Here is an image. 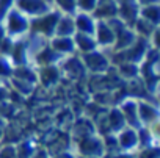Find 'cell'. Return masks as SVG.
<instances>
[{"instance_id":"17","label":"cell","mask_w":160,"mask_h":158,"mask_svg":"<svg viewBox=\"0 0 160 158\" xmlns=\"http://www.w3.org/2000/svg\"><path fill=\"white\" fill-rule=\"evenodd\" d=\"M140 17L144 19L146 22L152 24V25H158V19H160V11H158V3H151V5H144L140 7Z\"/></svg>"},{"instance_id":"14","label":"cell","mask_w":160,"mask_h":158,"mask_svg":"<svg viewBox=\"0 0 160 158\" xmlns=\"http://www.w3.org/2000/svg\"><path fill=\"white\" fill-rule=\"evenodd\" d=\"M137 107H138V117H140V121H143L146 124H151L152 121L157 119L158 111H157V108L151 102L137 100Z\"/></svg>"},{"instance_id":"16","label":"cell","mask_w":160,"mask_h":158,"mask_svg":"<svg viewBox=\"0 0 160 158\" xmlns=\"http://www.w3.org/2000/svg\"><path fill=\"white\" fill-rule=\"evenodd\" d=\"M11 77L14 78H19V80H24V82H28V83H33L36 85L38 83V72H35L30 66L24 64V66H16L13 69V74Z\"/></svg>"},{"instance_id":"2","label":"cell","mask_w":160,"mask_h":158,"mask_svg":"<svg viewBox=\"0 0 160 158\" xmlns=\"http://www.w3.org/2000/svg\"><path fill=\"white\" fill-rule=\"evenodd\" d=\"M2 22L5 25L7 35L14 38V39L24 38L30 30V17H27L24 13H21L14 7L7 13V16L3 17Z\"/></svg>"},{"instance_id":"9","label":"cell","mask_w":160,"mask_h":158,"mask_svg":"<svg viewBox=\"0 0 160 158\" xmlns=\"http://www.w3.org/2000/svg\"><path fill=\"white\" fill-rule=\"evenodd\" d=\"M49 45L63 56H69L75 53V44L72 36H52L49 39Z\"/></svg>"},{"instance_id":"10","label":"cell","mask_w":160,"mask_h":158,"mask_svg":"<svg viewBox=\"0 0 160 158\" xmlns=\"http://www.w3.org/2000/svg\"><path fill=\"white\" fill-rule=\"evenodd\" d=\"M36 64L39 66H52V64H55V63H61V60H63V55H60L58 52H55L50 45H49V42L41 49V50H38V53H36Z\"/></svg>"},{"instance_id":"13","label":"cell","mask_w":160,"mask_h":158,"mask_svg":"<svg viewBox=\"0 0 160 158\" xmlns=\"http://www.w3.org/2000/svg\"><path fill=\"white\" fill-rule=\"evenodd\" d=\"M75 35V24H74V16L71 14H61L60 21L55 28L53 36H74Z\"/></svg>"},{"instance_id":"18","label":"cell","mask_w":160,"mask_h":158,"mask_svg":"<svg viewBox=\"0 0 160 158\" xmlns=\"http://www.w3.org/2000/svg\"><path fill=\"white\" fill-rule=\"evenodd\" d=\"M55 3V10H58L61 14H71L74 16L77 11V0H52Z\"/></svg>"},{"instance_id":"15","label":"cell","mask_w":160,"mask_h":158,"mask_svg":"<svg viewBox=\"0 0 160 158\" xmlns=\"http://www.w3.org/2000/svg\"><path fill=\"white\" fill-rule=\"evenodd\" d=\"M121 113L124 116V121H127L130 125H135L140 117H138V107H137V100L133 99H126L121 105Z\"/></svg>"},{"instance_id":"7","label":"cell","mask_w":160,"mask_h":158,"mask_svg":"<svg viewBox=\"0 0 160 158\" xmlns=\"http://www.w3.org/2000/svg\"><path fill=\"white\" fill-rule=\"evenodd\" d=\"M96 22L98 19L91 13H83L77 11L74 14V24H75V33H87V35H94L96 30Z\"/></svg>"},{"instance_id":"11","label":"cell","mask_w":160,"mask_h":158,"mask_svg":"<svg viewBox=\"0 0 160 158\" xmlns=\"http://www.w3.org/2000/svg\"><path fill=\"white\" fill-rule=\"evenodd\" d=\"M74 44H75V50H78L80 53H88L93 52L96 49H99L96 39L93 35H87V33H75L74 36Z\"/></svg>"},{"instance_id":"8","label":"cell","mask_w":160,"mask_h":158,"mask_svg":"<svg viewBox=\"0 0 160 158\" xmlns=\"http://www.w3.org/2000/svg\"><path fill=\"white\" fill-rule=\"evenodd\" d=\"M98 21H108L118 16V5L116 0H99L94 11L91 13Z\"/></svg>"},{"instance_id":"12","label":"cell","mask_w":160,"mask_h":158,"mask_svg":"<svg viewBox=\"0 0 160 158\" xmlns=\"http://www.w3.org/2000/svg\"><path fill=\"white\" fill-rule=\"evenodd\" d=\"M61 77V70L52 64V66H42L41 70L38 72V82H41L44 86H50L55 85Z\"/></svg>"},{"instance_id":"1","label":"cell","mask_w":160,"mask_h":158,"mask_svg":"<svg viewBox=\"0 0 160 158\" xmlns=\"http://www.w3.org/2000/svg\"><path fill=\"white\" fill-rule=\"evenodd\" d=\"M60 16H61V13L58 10H50L46 14H41L38 17L30 19L28 33L39 35V36H42L46 39H50L55 35V28H57V24L60 21Z\"/></svg>"},{"instance_id":"19","label":"cell","mask_w":160,"mask_h":158,"mask_svg":"<svg viewBox=\"0 0 160 158\" xmlns=\"http://www.w3.org/2000/svg\"><path fill=\"white\" fill-rule=\"evenodd\" d=\"M137 141H138V136L132 128H124L122 133L119 135V144L124 149H130L132 146L137 144Z\"/></svg>"},{"instance_id":"21","label":"cell","mask_w":160,"mask_h":158,"mask_svg":"<svg viewBox=\"0 0 160 158\" xmlns=\"http://www.w3.org/2000/svg\"><path fill=\"white\" fill-rule=\"evenodd\" d=\"M98 3H99V0H77V11L93 13ZM77 11H75V13H77Z\"/></svg>"},{"instance_id":"4","label":"cell","mask_w":160,"mask_h":158,"mask_svg":"<svg viewBox=\"0 0 160 158\" xmlns=\"http://www.w3.org/2000/svg\"><path fill=\"white\" fill-rule=\"evenodd\" d=\"M14 8L24 13L27 17H38L52 10L49 0H14Z\"/></svg>"},{"instance_id":"20","label":"cell","mask_w":160,"mask_h":158,"mask_svg":"<svg viewBox=\"0 0 160 158\" xmlns=\"http://www.w3.org/2000/svg\"><path fill=\"white\" fill-rule=\"evenodd\" d=\"M13 63L10 60V56H5V55H0V78H10L11 74H13Z\"/></svg>"},{"instance_id":"5","label":"cell","mask_w":160,"mask_h":158,"mask_svg":"<svg viewBox=\"0 0 160 158\" xmlns=\"http://www.w3.org/2000/svg\"><path fill=\"white\" fill-rule=\"evenodd\" d=\"M94 39L98 42V45H101V49H112L115 44V31L110 27V24L107 21H98L96 22V30H94Z\"/></svg>"},{"instance_id":"3","label":"cell","mask_w":160,"mask_h":158,"mask_svg":"<svg viewBox=\"0 0 160 158\" xmlns=\"http://www.w3.org/2000/svg\"><path fill=\"white\" fill-rule=\"evenodd\" d=\"M82 61L87 67V72L90 74H94V75H102L105 74L108 69H110V60L105 53H102L99 49L93 50V52H88V53H83L82 55Z\"/></svg>"},{"instance_id":"24","label":"cell","mask_w":160,"mask_h":158,"mask_svg":"<svg viewBox=\"0 0 160 158\" xmlns=\"http://www.w3.org/2000/svg\"><path fill=\"white\" fill-rule=\"evenodd\" d=\"M140 7H144V5H151V3H158V0H137Z\"/></svg>"},{"instance_id":"6","label":"cell","mask_w":160,"mask_h":158,"mask_svg":"<svg viewBox=\"0 0 160 158\" xmlns=\"http://www.w3.org/2000/svg\"><path fill=\"white\" fill-rule=\"evenodd\" d=\"M61 67L63 72L72 78H80L87 75V67L82 61V56L77 55H69L68 58L64 56V60H61Z\"/></svg>"},{"instance_id":"23","label":"cell","mask_w":160,"mask_h":158,"mask_svg":"<svg viewBox=\"0 0 160 158\" xmlns=\"http://www.w3.org/2000/svg\"><path fill=\"white\" fill-rule=\"evenodd\" d=\"M8 99H10V89L7 86H2V83H0V103L7 102Z\"/></svg>"},{"instance_id":"22","label":"cell","mask_w":160,"mask_h":158,"mask_svg":"<svg viewBox=\"0 0 160 158\" xmlns=\"http://www.w3.org/2000/svg\"><path fill=\"white\" fill-rule=\"evenodd\" d=\"M13 7H14V0H0V21H3V17Z\"/></svg>"}]
</instances>
